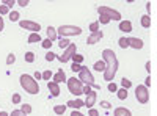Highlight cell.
Masks as SVG:
<instances>
[{
	"label": "cell",
	"instance_id": "6da1fadb",
	"mask_svg": "<svg viewBox=\"0 0 157 116\" xmlns=\"http://www.w3.org/2000/svg\"><path fill=\"white\" fill-rule=\"evenodd\" d=\"M102 61L105 63V71H104V79L107 82H112L113 77L118 71V66H120V63H118V58L115 55V52L112 49H104L102 52Z\"/></svg>",
	"mask_w": 157,
	"mask_h": 116
},
{
	"label": "cell",
	"instance_id": "7a4b0ae2",
	"mask_svg": "<svg viewBox=\"0 0 157 116\" xmlns=\"http://www.w3.org/2000/svg\"><path fill=\"white\" fill-rule=\"evenodd\" d=\"M21 86H22L29 94H38V93H39L38 82L33 79L32 75H29V74H22V75H21Z\"/></svg>",
	"mask_w": 157,
	"mask_h": 116
},
{
	"label": "cell",
	"instance_id": "3957f363",
	"mask_svg": "<svg viewBox=\"0 0 157 116\" xmlns=\"http://www.w3.org/2000/svg\"><path fill=\"white\" fill-rule=\"evenodd\" d=\"M78 80H80L82 83H85V85H88V86H91V88H98V89L101 88L99 85H96L93 74L90 72V69L86 66H82L80 72H78Z\"/></svg>",
	"mask_w": 157,
	"mask_h": 116
},
{
	"label": "cell",
	"instance_id": "277c9868",
	"mask_svg": "<svg viewBox=\"0 0 157 116\" xmlns=\"http://www.w3.org/2000/svg\"><path fill=\"white\" fill-rule=\"evenodd\" d=\"M57 35H60L61 38L64 36H77V35H82V28L77 27V25H61L58 28Z\"/></svg>",
	"mask_w": 157,
	"mask_h": 116
},
{
	"label": "cell",
	"instance_id": "5b68a950",
	"mask_svg": "<svg viewBox=\"0 0 157 116\" xmlns=\"http://www.w3.org/2000/svg\"><path fill=\"white\" fill-rule=\"evenodd\" d=\"M68 89L71 94L80 96L83 93V83L78 79H75V77H72V79H68Z\"/></svg>",
	"mask_w": 157,
	"mask_h": 116
},
{
	"label": "cell",
	"instance_id": "8992f818",
	"mask_svg": "<svg viewBox=\"0 0 157 116\" xmlns=\"http://www.w3.org/2000/svg\"><path fill=\"white\" fill-rule=\"evenodd\" d=\"M98 13L99 14H104V16H107L110 21H121V13L120 11H116L113 8H109V6H99L98 8Z\"/></svg>",
	"mask_w": 157,
	"mask_h": 116
},
{
	"label": "cell",
	"instance_id": "52a82bcc",
	"mask_svg": "<svg viewBox=\"0 0 157 116\" xmlns=\"http://www.w3.org/2000/svg\"><path fill=\"white\" fill-rule=\"evenodd\" d=\"M135 97L140 104H148L149 102V91L145 85H138L135 89Z\"/></svg>",
	"mask_w": 157,
	"mask_h": 116
},
{
	"label": "cell",
	"instance_id": "ba28073f",
	"mask_svg": "<svg viewBox=\"0 0 157 116\" xmlns=\"http://www.w3.org/2000/svg\"><path fill=\"white\" fill-rule=\"evenodd\" d=\"M75 50H77V47H75V44L74 43H71L66 49H64V52H63V55H60L58 57V60L61 61V63H68L71 58H72V55L75 54Z\"/></svg>",
	"mask_w": 157,
	"mask_h": 116
},
{
	"label": "cell",
	"instance_id": "9c48e42d",
	"mask_svg": "<svg viewBox=\"0 0 157 116\" xmlns=\"http://www.w3.org/2000/svg\"><path fill=\"white\" fill-rule=\"evenodd\" d=\"M19 25H21V28L30 30L32 33H39V30H41V25L38 22H33V21H21Z\"/></svg>",
	"mask_w": 157,
	"mask_h": 116
},
{
	"label": "cell",
	"instance_id": "30bf717a",
	"mask_svg": "<svg viewBox=\"0 0 157 116\" xmlns=\"http://www.w3.org/2000/svg\"><path fill=\"white\" fill-rule=\"evenodd\" d=\"M96 99H98V96H96V91H93V89H91V91L86 94V100L83 102V104L88 107V108H91L94 104H96Z\"/></svg>",
	"mask_w": 157,
	"mask_h": 116
},
{
	"label": "cell",
	"instance_id": "8fae6325",
	"mask_svg": "<svg viewBox=\"0 0 157 116\" xmlns=\"http://www.w3.org/2000/svg\"><path fill=\"white\" fill-rule=\"evenodd\" d=\"M104 38V33L102 32H96V33H91L90 36H88V39H86V44H96L98 41H101Z\"/></svg>",
	"mask_w": 157,
	"mask_h": 116
},
{
	"label": "cell",
	"instance_id": "7c38bea8",
	"mask_svg": "<svg viewBox=\"0 0 157 116\" xmlns=\"http://www.w3.org/2000/svg\"><path fill=\"white\" fill-rule=\"evenodd\" d=\"M47 88H49L50 94L54 96V97L60 96V86H58V83H55V82H49V83H47Z\"/></svg>",
	"mask_w": 157,
	"mask_h": 116
},
{
	"label": "cell",
	"instance_id": "4fadbf2b",
	"mask_svg": "<svg viewBox=\"0 0 157 116\" xmlns=\"http://www.w3.org/2000/svg\"><path fill=\"white\" fill-rule=\"evenodd\" d=\"M129 47L140 50L143 47V41L140 39V38H129Z\"/></svg>",
	"mask_w": 157,
	"mask_h": 116
},
{
	"label": "cell",
	"instance_id": "5bb4252c",
	"mask_svg": "<svg viewBox=\"0 0 157 116\" xmlns=\"http://www.w3.org/2000/svg\"><path fill=\"white\" fill-rule=\"evenodd\" d=\"M113 116H132V113H130V110H127L124 107H118V108H115Z\"/></svg>",
	"mask_w": 157,
	"mask_h": 116
},
{
	"label": "cell",
	"instance_id": "9a60e30c",
	"mask_svg": "<svg viewBox=\"0 0 157 116\" xmlns=\"http://www.w3.org/2000/svg\"><path fill=\"white\" fill-rule=\"evenodd\" d=\"M120 30L124 32V33L132 32V22H130V21H121V24H120Z\"/></svg>",
	"mask_w": 157,
	"mask_h": 116
},
{
	"label": "cell",
	"instance_id": "2e32d148",
	"mask_svg": "<svg viewBox=\"0 0 157 116\" xmlns=\"http://www.w3.org/2000/svg\"><path fill=\"white\" fill-rule=\"evenodd\" d=\"M55 83H61V82H66V75H64V71L63 69H58V72L54 75V80Z\"/></svg>",
	"mask_w": 157,
	"mask_h": 116
},
{
	"label": "cell",
	"instance_id": "e0dca14e",
	"mask_svg": "<svg viewBox=\"0 0 157 116\" xmlns=\"http://www.w3.org/2000/svg\"><path fill=\"white\" fill-rule=\"evenodd\" d=\"M47 39L49 41H55L57 39V30L54 28V27H47Z\"/></svg>",
	"mask_w": 157,
	"mask_h": 116
},
{
	"label": "cell",
	"instance_id": "ac0fdd59",
	"mask_svg": "<svg viewBox=\"0 0 157 116\" xmlns=\"http://www.w3.org/2000/svg\"><path fill=\"white\" fill-rule=\"evenodd\" d=\"M93 69L98 71V72H104V71H105V63H104L102 60L96 61V63H94V66H93Z\"/></svg>",
	"mask_w": 157,
	"mask_h": 116
},
{
	"label": "cell",
	"instance_id": "d6986e66",
	"mask_svg": "<svg viewBox=\"0 0 157 116\" xmlns=\"http://www.w3.org/2000/svg\"><path fill=\"white\" fill-rule=\"evenodd\" d=\"M68 105L72 107V108H80V107H83L85 104H83L80 99H75V100H69V102H68Z\"/></svg>",
	"mask_w": 157,
	"mask_h": 116
},
{
	"label": "cell",
	"instance_id": "ffe728a7",
	"mask_svg": "<svg viewBox=\"0 0 157 116\" xmlns=\"http://www.w3.org/2000/svg\"><path fill=\"white\" fill-rule=\"evenodd\" d=\"M127 89H124V88H121V89H116V96H118V99L120 100H124V99H127Z\"/></svg>",
	"mask_w": 157,
	"mask_h": 116
},
{
	"label": "cell",
	"instance_id": "44dd1931",
	"mask_svg": "<svg viewBox=\"0 0 157 116\" xmlns=\"http://www.w3.org/2000/svg\"><path fill=\"white\" fill-rule=\"evenodd\" d=\"M141 25L145 28H149L151 27V16L146 14V16H141Z\"/></svg>",
	"mask_w": 157,
	"mask_h": 116
},
{
	"label": "cell",
	"instance_id": "7402d4cb",
	"mask_svg": "<svg viewBox=\"0 0 157 116\" xmlns=\"http://www.w3.org/2000/svg\"><path fill=\"white\" fill-rule=\"evenodd\" d=\"M38 41H43V39H41V36H39V33H32V35L29 36V43H30V44L38 43Z\"/></svg>",
	"mask_w": 157,
	"mask_h": 116
},
{
	"label": "cell",
	"instance_id": "603a6c76",
	"mask_svg": "<svg viewBox=\"0 0 157 116\" xmlns=\"http://www.w3.org/2000/svg\"><path fill=\"white\" fill-rule=\"evenodd\" d=\"M118 44H120V47L121 49H126V47H129V38H120V39H118Z\"/></svg>",
	"mask_w": 157,
	"mask_h": 116
},
{
	"label": "cell",
	"instance_id": "cb8c5ba5",
	"mask_svg": "<svg viewBox=\"0 0 157 116\" xmlns=\"http://www.w3.org/2000/svg\"><path fill=\"white\" fill-rule=\"evenodd\" d=\"M54 111H55V114H64V111H66V105H55Z\"/></svg>",
	"mask_w": 157,
	"mask_h": 116
},
{
	"label": "cell",
	"instance_id": "d4e9b609",
	"mask_svg": "<svg viewBox=\"0 0 157 116\" xmlns=\"http://www.w3.org/2000/svg\"><path fill=\"white\" fill-rule=\"evenodd\" d=\"M24 58H25V61H27V63H33L35 61V54L33 52H25Z\"/></svg>",
	"mask_w": 157,
	"mask_h": 116
},
{
	"label": "cell",
	"instance_id": "484cf974",
	"mask_svg": "<svg viewBox=\"0 0 157 116\" xmlns=\"http://www.w3.org/2000/svg\"><path fill=\"white\" fill-rule=\"evenodd\" d=\"M14 61H16V55L14 54H8V57H6V64H8V66L14 64Z\"/></svg>",
	"mask_w": 157,
	"mask_h": 116
},
{
	"label": "cell",
	"instance_id": "4316f807",
	"mask_svg": "<svg viewBox=\"0 0 157 116\" xmlns=\"http://www.w3.org/2000/svg\"><path fill=\"white\" fill-rule=\"evenodd\" d=\"M10 21L11 22H17L19 21V13L17 11H11L10 13Z\"/></svg>",
	"mask_w": 157,
	"mask_h": 116
},
{
	"label": "cell",
	"instance_id": "83f0119b",
	"mask_svg": "<svg viewBox=\"0 0 157 116\" xmlns=\"http://www.w3.org/2000/svg\"><path fill=\"white\" fill-rule=\"evenodd\" d=\"M121 85H123L124 89H129L130 86H132V82H130L129 79H121Z\"/></svg>",
	"mask_w": 157,
	"mask_h": 116
},
{
	"label": "cell",
	"instance_id": "f1b7e54d",
	"mask_svg": "<svg viewBox=\"0 0 157 116\" xmlns=\"http://www.w3.org/2000/svg\"><path fill=\"white\" fill-rule=\"evenodd\" d=\"M90 30H91V33H96V32H99V22H93L90 25Z\"/></svg>",
	"mask_w": 157,
	"mask_h": 116
},
{
	"label": "cell",
	"instance_id": "f546056e",
	"mask_svg": "<svg viewBox=\"0 0 157 116\" xmlns=\"http://www.w3.org/2000/svg\"><path fill=\"white\" fill-rule=\"evenodd\" d=\"M21 110H22L25 114H29V113L32 111V105H30V104H22V108H21Z\"/></svg>",
	"mask_w": 157,
	"mask_h": 116
},
{
	"label": "cell",
	"instance_id": "4dcf8cb0",
	"mask_svg": "<svg viewBox=\"0 0 157 116\" xmlns=\"http://www.w3.org/2000/svg\"><path fill=\"white\" fill-rule=\"evenodd\" d=\"M98 22H99V24H102V25H105V24H109V22H110V19H109L107 16L101 14V16H99V21H98Z\"/></svg>",
	"mask_w": 157,
	"mask_h": 116
},
{
	"label": "cell",
	"instance_id": "1f68e13d",
	"mask_svg": "<svg viewBox=\"0 0 157 116\" xmlns=\"http://www.w3.org/2000/svg\"><path fill=\"white\" fill-rule=\"evenodd\" d=\"M69 44H71V43H69V41H68V39H64V38H61V41H60V43H58V46H60V47H61V49H66V47H68V46H69Z\"/></svg>",
	"mask_w": 157,
	"mask_h": 116
},
{
	"label": "cell",
	"instance_id": "d6a6232c",
	"mask_svg": "<svg viewBox=\"0 0 157 116\" xmlns=\"http://www.w3.org/2000/svg\"><path fill=\"white\" fill-rule=\"evenodd\" d=\"M72 60H74V63H78V64H80V63L83 61V57L78 55V54H74V55H72Z\"/></svg>",
	"mask_w": 157,
	"mask_h": 116
},
{
	"label": "cell",
	"instance_id": "836d02e7",
	"mask_svg": "<svg viewBox=\"0 0 157 116\" xmlns=\"http://www.w3.org/2000/svg\"><path fill=\"white\" fill-rule=\"evenodd\" d=\"M71 69H72V72H80V69H82V66L78 63H74L72 66H71Z\"/></svg>",
	"mask_w": 157,
	"mask_h": 116
},
{
	"label": "cell",
	"instance_id": "e575fe53",
	"mask_svg": "<svg viewBox=\"0 0 157 116\" xmlns=\"http://www.w3.org/2000/svg\"><path fill=\"white\" fill-rule=\"evenodd\" d=\"M10 13V8L6 6V5H2L0 6V14H8Z\"/></svg>",
	"mask_w": 157,
	"mask_h": 116
},
{
	"label": "cell",
	"instance_id": "d590c367",
	"mask_svg": "<svg viewBox=\"0 0 157 116\" xmlns=\"http://www.w3.org/2000/svg\"><path fill=\"white\" fill-rule=\"evenodd\" d=\"M55 58H57V57H55L54 52H47V54H46V60H47V61H52V60H55Z\"/></svg>",
	"mask_w": 157,
	"mask_h": 116
},
{
	"label": "cell",
	"instance_id": "8d00e7d4",
	"mask_svg": "<svg viewBox=\"0 0 157 116\" xmlns=\"http://www.w3.org/2000/svg\"><path fill=\"white\" fill-rule=\"evenodd\" d=\"M41 77H43L44 80H50V77H52V72H50V71H46V72H43V74H41Z\"/></svg>",
	"mask_w": 157,
	"mask_h": 116
},
{
	"label": "cell",
	"instance_id": "74e56055",
	"mask_svg": "<svg viewBox=\"0 0 157 116\" xmlns=\"http://www.w3.org/2000/svg\"><path fill=\"white\" fill-rule=\"evenodd\" d=\"M10 116H27V114H25L22 110H14V111H13Z\"/></svg>",
	"mask_w": 157,
	"mask_h": 116
},
{
	"label": "cell",
	"instance_id": "f35d334b",
	"mask_svg": "<svg viewBox=\"0 0 157 116\" xmlns=\"http://www.w3.org/2000/svg\"><path fill=\"white\" fill-rule=\"evenodd\" d=\"M13 104H21V94H13Z\"/></svg>",
	"mask_w": 157,
	"mask_h": 116
},
{
	"label": "cell",
	"instance_id": "ab89813d",
	"mask_svg": "<svg viewBox=\"0 0 157 116\" xmlns=\"http://www.w3.org/2000/svg\"><path fill=\"white\" fill-rule=\"evenodd\" d=\"M43 47H44V49H50V47H52V41H49V39H43Z\"/></svg>",
	"mask_w": 157,
	"mask_h": 116
},
{
	"label": "cell",
	"instance_id": "60d3db41",
	"mask_svg": "<svg viewBox=\"0 0 157 116\" xmlns=\"http://www.w3.org/2000/svg\"><path fill=\"white\" fill-rule=\"evenodd\" d=\"M116 89H118V86H116L115 83H109V91H112V93H116Z\"/></svg>",
	"mask_w": 157,
	"mask_h": 116
},
{
	"label": "cell",
	"instance_id": "b9f144b4",
	"mask_svg": "<svg viewBox=\"0 0 157 116\" xmlns=\"http://www.w3.org/2000/svg\"><path fill=\"white\" fill-rule=\"evenodd\" d=\"M16 3H17V5H21V6H27L30 2H29V0H17Z\"/></svg>",
	"mask_w": 157,
	"mask_h": 116
},
{
	"label": "cell",
	"instance_id": "7bdbcfd3",
	"mask_svg": "<svg viewBox=\"0 0 157 116\" xmlns=\"http://www.w3.org/2000/svg\"><path fill=\"white\" fill-rule=\"evenodd\" d=\"M88 116H99V111H98V110H94V108H90Z\"/></svg>",
	"mask_w": 157,
	"mask_h": 116
},
{
	"label": "cell",
	"instance_id": "ee69618b",
	"mask_svg": "<svg viewBox=\"0 0 157 116\" xmlns=\"http://www.w3.org/2000/svg\"><path fill=\"white\" fill-rule=\"evenodd\" d=\"M3 3H5V5L8 6V8H11V6H13V5H14L16 2H13V0H5V2H3Z\"/></svg>",
	"mask_w": 157,
	"mask_h": 116
},
{
	"label": "cell",
	"instance_id": "f6af8a7d",
	"mask_svg": "<svg viewBox=\"0 0 157 116\" xmlns=\"http://www.w3.org/2000/svg\"><path fill=\"white\" fill-rule=\"evenodd\" d=\"M3 28H5V22H3V17L0 16V32H2Z\"/></svg>",
	"mask_w": 157,
	"mask_h": 116
},
{
	"label": "cell",
	"instance_id": "bcb514c9",
	"mask_svg": "<svg viewBox=\"0 0 157 116\" xmlns=\"http://www.w3.org/2000/svg\"><path fill=\"white\" fill-rule=\"evenodd\" d=\"M101 105H102L104 108H110V104H109L107 100H104V102H101Z\"/></svg>",
	"mask_w": 157,
	"mask_h": 116
},
{
	"label": "cell",
	"instance_id": "7dc6e473",
	"mask_svg": "<svg viewBox=\"0 0 157 116\" xmlns=\"http://www.w3.org/2000/svg\"><path fill=\"white\" fill-rule=\"evenodd\" d=\"M71 116H83V114H82L80 111H75V110H74V111L71 113Z\"/></svg>",
	"mask_w": 157,
	"mask_h": 116
},
{
	"label": "cell",
	"instance_id": "c3c4849f",
	"mask_svg": "<svg viewBox=\"0 0 157 116\" xmlns=\"http://www.w3.org/2000/svg\"><path fill=\"white\" fill-rule=\"evenodd\" d=\"M146 71L151 74V61H148V63H146Z\"/></svg>",
	"mask_w": 157,
	"mask_h": 116
},
{
	"label": "cell",
	"instance_id": "681fc988",
	"mask_svg": "<svg viewBox=\"0 0 157 116\" xmlns=\"http://www.w3.org/2000/svg\"><path fill=\"white\" fill-rule=\"evenodd\" d=\"M33 79H43V77H41V74H39L38 71L35 72V77H33Z\"/></svg>",
	"mask_w": 157,
	"mask_h": 116
},
{
	"label": "cell",
	"instance_id": "f907efd6",
	"mask_svg": "<svg viewBox=\"0 0 157 116\" xmlns=\"http://www.w3.org/2000/svg\"><path fill=\"white\" fill-rule=\"evenodd\" d=\"M149 85H151V77H148V79H146V85H145V86H146V88H148V86H149Z\"/></svg>",
	"mask_w": 157,
	"mask_h": 116
},
{
	"label": "cell",
	"instance_id": "816d5d0a",
	"mask_svg": "<svg viewBox=\"0 0 157 116\" xmlns=\"http://www.w3.org/2000/svg\"><path fill=\"white\" fill-rule=\"evenodd\" d=\"M0 116H10L6 111H0Z\"/></svg>",
	"mask_w": 157,
	"mask_h": 116
}]
</instances>
